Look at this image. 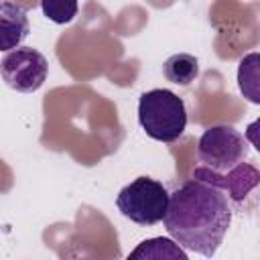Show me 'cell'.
I'll use <instances>...</instances> for the list:
<instances>
[{"mask_svg": "<svg viewBox=\"0 0 260 260\" xmlns=\"http://www.w3.org/2000/svg\"><path fill=\"white\" fill-rule=\"evenodd\" d=\"M128 258L130 260H136V258H154V260L173 258V260H187V252L183 250V246H179L177 242H173L169 238H150V240L140 242L128 254Z\"/></svg>", "mask_w": 260, "mask_h": 260, "instance_id": "9", "label": "cell"}, {"mask_svg": "<svg viewBox=\"0 0 260 260\" xmlns=\"http://www.w3.org/2000/svg\"><path fill=\"white\" fill-rule=\"evenodd\" d=\"M30 32L26 8L4 0L0 4V49L2 51H12L16 49Z\"/></svg>", "mask_w": 260, "mask_h": 260, "instance_id": "7", "label": "cell"}, {"mask_svg": "<svg viewBox=\"0 0 260 260\" xmlns=\"http://www.w3.org/2000/svg\"><path fill=\"white\" fill-rule=\"evenodd\" d=\"M0 69L2 79L10 89L20 93H32L45 83L49 63L41 51L32 47H16L2 57Z\"/></svg>", "mask_w": 260, "mask_h": 260, "instance_id": "5", "label": "cell"}, {"mask_svg": "<svg viewBox=\"0 0 260 260\" xmlns=\"http://www.w3.org/2000/svg\"><path fill=\"white\" fill-rule=\"evenodd\" d=\"M171 193L150 177H138L128 183L116 197L118 211L138 225H154L165 219Z\"/></svg>", "mask_w": 260, "mask_h": 260, "instance_id": "3", "label": "cell"}, {"mask_svg": "<svg viewBox=\"0 0 260 260\" xmlns=\"http://www.w3.org/2000/svg\"><path fill=\"white\" fill-rule=\"evenodd\" d=\"M43 14L55 24H67L77 14V0H41Z\"/></svg>", "mask_w": 260, "mask_h": 260, "instance_id": "11", "label": "cell"}, {"mask_svg": "<svg viewBox=\"0 0 260 260\" xmlns=\"http://www.w3.org/2000/svg\"><path fill=\"white\" fill-rule=\"evenodd\" d=\"M162 73L171 83L191 85L199 75V61H197V57H193L189 53H177L165 61Z\"/></svg>", "mask_w": 260, "mask_h": 260, "instance_id": "10", "label": "cell"}, {"mask_svg": "<svg viewBox=\"0 0 260 260\" xmlns=\"http://www.w3.org/2000/svg\"><path fill=\"white\" fill-rule=\"evenodd\" d=\"M238 87L250 104L260 106V53H248L240 59Z\"/></svg>", "mask_w": 260, "mask_h": 260, "instance_id": "8", "label": "cell"}, {"mask_svg": "<svg viewBox=\"0 0 260 260\" xmlns=\"http://www.w3.org/2000/svg\"><path fill=\"white\" fill-rule=\"evenodd\" d=\"M162 221L179 246L211 258L232 223V205L221 189L193 179L171 193Z\"/></svg>", "mask_w": 260, "mask_h": 260, "instance_id": "1", "label": "cell"}, {"mask_svg": "<svg viewBox=\"0 0 260 260\" xmlns=\"http://www.w3.org/2000/svg\"><path fill=\"white\" fill-rule=\"evenodd\" d=\"M244 136L248 138V142L260 152V118H256L254 122H250L248 124V128H246V132H244Z\"/></svg>", "mask_w": 260, "mask_h": 260, "instance_id": "12", "label": "cell"}, {"mask_svg": "<svg viewBox=\"0 0 260 260\" xmlns=\"http://www.w3.org/2000/svg\"><path fill=\"white\" fill-rule=\"evenodd\" d=\"M193 179L205 181V183L221 189L223 193H228L234 203H242L260 185V171L248 162H240L238 167H234L228 173H215V171L203 167V169H195Z\"/></svg>", "mask_w": 260, "mask_h": 260, "instance_id": "6", "label": "cell"}, {"mask_svg": "<svg viewBox=\"0 0 260 260\" xmlns=\"http://www.w3.org/2000/svg\"><path fill=\"white\" fill-rule=\"evenodd\" d=\"M248 138L238 132L234 126L219 124L207 128L197 144V156L203 167L215 173H228L240 162H244L250 154Z\"/></svg>", "mask_w": 260, "mask_h": 260, "instance_id": "4", "label": "cell"}, {"mask_svg": "<svg viewBox=\"0 0 260 260\" xmlns=\"http://www.w3.org/2000/svg\"><path fill=\"white\" fill-rule=\"evenodd\" d=\"M138 124L152 140L175 142L187 128L185 102L171 89L144 91L138 100Z\"/></svg>", "mask_w": 260, "mask_h": 260, "instance_id": "2", "label": "cell"}]
</instances>
